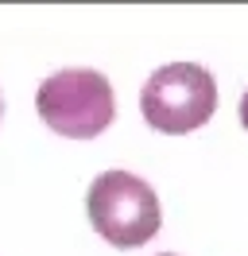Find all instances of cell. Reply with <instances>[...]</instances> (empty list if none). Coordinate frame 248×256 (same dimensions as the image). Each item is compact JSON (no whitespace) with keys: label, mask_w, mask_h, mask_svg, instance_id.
Listing matches in <instances>:
<instances>
[{"label":"cell","mask_w":248,"mask_h":256,"mask_svg":"<svg viewBox=\"0 0 248 256\" xmlns=\"http://www.w3.org/2000/svg\"><path fill=\"white\" fill-rule=\"evenodd\" d=\"M90 225L116 248H140L159 233L163 214L155 190L132 171H101L86 194Z\"/></svg>","instance_id":"cell-1"},{"label":"cell","mask_w":248,"mask_h":256,"mask_svg":"<svg viewBox=\"0 0 248 256\" xmlns=\"http://www.w3.org/2000/svg\"><path fill=\"white\" fill-rule=\"evenodd\" d=\"M35 109L50 132L70 140H90L112 124L116 97H112V82L101 70H58L39 86Z\"/></svg>","instance_id":"cell-2"},{"label":"cell","mask_w":248,"mask_h":256,"mask_svg":"<svg viewBox=\"0 0 248 256\" xmlns=\"http://www.w3.org/2000/svg\"><path fill=\"white\" fill-rule=\"evenodd\" d=\"M140 109L155 132H167V136L194 132L217 109V82L198 62H167L144 82Z\"/></svg>","instance_id":"cell-3"},{"label":"cell","mask_w":248,"mask_h":256,"mask_svg":"<svg viewBox=\"0 0 248 256\" xmlns=\"http://www.w3.org/2000/svg\"><path fill=\"white\" fill-rule=\"evenodd\" d=\"M240 124H244V132H248V90L240 94Z\"/></svg>","instance_id":"cell-4"},{"label":"cell","mask_w":248,"mask_h":256,"mask_svg":"<svg viewBox=\"0 0 248 256\" xmlns=\"http://www.w3.org/2000/svg\"><path fill=\"white\" fill-rule=\"evenodd\" d=\"M163 256H174V252H163Z\"/></svg>","instance_id":"cell-5"},{"label":"cell","mask_w":248,"mask_h":256,"mask_svg":"<svg viewBox=\"0 0 248 256\" xmlns=\"http://www.w3.org/2000/svg\"><path fill=\"white\" fill-rule=\"evenodd\" d=\"M0 109H4V105H0Z\"/></svg>","instance_id":"cell-6"}]
</instances>
